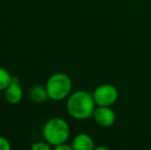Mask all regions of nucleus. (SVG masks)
<instances>
[{
    "mask_svg": "<svg viewBox=\"0 0 151 150\" xmlns=\"http://www.w3.org/2000/svg\"><path fill=\"white\" fill-rule=\"evenodd\" d=\"M93 117L95 121L103 128H109L115 122L116 115L110 106H97L93 111Z\"/></svg>",
    "mask_w": 151,
    "mask_h": 150,
    "instance_id": "obj_5",
    "label": "nucleus"
},
{
    "mask_svg": "<svg viewBox=\"0 0 151 150\" xmlns=\"http://www.w3.org/2000/svg\"><path fill=\"white\" fill-rule=\"evenodd\" d=\"M70 133L71 130L68 122L60 117L50 118L42 128L43 139L54 148L67 142L70 137Z\"/></svg>",
    "mask_w": 151,
    "mask_h": 150,
    "instance_id": "obj_2",
    "label": "nucleus"
},
{
    "mask_svg": "<svg viewBox=\"0 0 151 150\" xmlns=\"http://www.w3.org/2000/svg\"><path fill=\"white\" fill-rule=\"evenodd\" d=\"M73 150H93L95 149V143L93 138L88 134H78L72 141Z\"/></svg>",
    "mask_w": 151,
    "mask_h": 150,
    "instance_id": "obj_7",
    "label": "nucleus"
},
{
    "mask_svg": "<svg viewBox=\"0 0 151 150\" xmlns=\"http://www.w3.org/2000/svg\"><path fill=\"white\" fill-rule=\"evenodd\" d=\"M96 106L93 94L86 90H77L70 94L66 104L68 114L77 120H84L91 117Z\"/></svg>",
    "mask_w": 151,
    "mask_h": 150,
    "instance_id": "obj_1",
    "label": "nucleus"
},
{
    "mask_svg": "<svg viewBox=\"0 0 151 150\" xmlns=\"http://www.w3.org/2000/svg\"><path fill=\"white\" fill-rule=\"evenodd\" d=\"M31 149L32 150H50L52 149V145L48 144L45 140L38 141V142H35L33 145H32Z\"/></svg>",
    "mask_w": 151,
    "mask_h": 150,
    "instance_id": "obj_10",
    "label": "nucleus"
},
{
    "mask_svg": "<svg viewBox=\"0 0 151 150\" xmlns=\"http://www.w3.org/2000/svg\"><path fill=\"white\" fill-rule=\"evenodd\" d=\"M55 149L56 150H72L73 147H72V145H67L66 143H63V144H60V145H58V146H56Z\"/></svg>",
    "mask_w": 151,
    "mask_h": 150,
    "instance_id": "obj_12",
    "label": "nucleus"
},
{
    "mask_svg": "<svg viewBox=\"0 0 151 150\" xmlns=\"http://www.w3.org/2000/svg\"><path fill=\"white\" fill-rule=\"evenodd\" d=\"M12 76L9 74V72L6 69L0 67V92H4L8 84L12 82Z\"/></svg>",
    "mask_w": 151,
    "mask_h": 150,
    "instance_id": "obj_9",
    "label": "nucleus"
},
{
    "mask_svg": "<svg viewBox=\"0 0 151 150\" xmlns=\"http://www.w3.org/2000/svg\"><path fill=\"white\" fill-rule=\"evenodd\" d=\"M29 96H30L31 100L35 103H44L45 101H47L48 95L47 90L45 88V85H34L32 86L29 90Z\"/></svg>",
    "mask_w": 151,
    "mask_h": 150,
    "instance_id": "obj_8",
    "label": "nucleus"
},
{
    "mask_svg": "<svg viewBox=\"0 0 151 150\" xmlns=\"http://www.w3.org/2000/svg\"><path fill=\"white\" fill-rule=\"evenodd\" d=\"M93 97L97 106L111 107L118 99V90L113 84L104 83L99 85L93 93Z\"/></svg>",
    "mask_w": 151,
    "mask_h": 150,
    "instance_id": "obj_4",
    "label": "nucleus"
},
{
    "mask_svg": "<svg viewBox=\"0 0 151 150\" xmlns=\"http://www.w3.org/2000/svg\"><path fill=\"white\" fill-rule=\"evenodd\" d=\"M24 97V92L20 84V80L16 76H12V82L8 84L7 88L4 90V98L9 104L17 105L21 103Z\"/></svg>",
    "mask_w": 151,
    "mask_h": 150,
    "instance_id": "obj_6",
    "label": "nucleus"
},
{
    "mask_svg": "<svg viewBox=\"0 0 151 150\" xmlns=\"http://www.w3.org/2000/svg\"><path fill=\"white\" fill-rule=\"evenodd\" d=\"M45 88L50 100L62 101L71 94L72 80L65 73H55L47 79Z\"/></svg>",
    "mask_w": 151,
    "mask_h": 150,
    "instance_id": "obj_3",
    "label": "nucleus"
},
{
    "mask_svg": "<svg viewBox=\"0 0 151 150\" xmlns=\"http://www.w3.org/2000/svg\"><path fill=\"white\" fill-rule=\"evenodd\" d=\"M12 149V145H10L9 141L4 137L0 136V150H10Z\"/></svg>",
    "mask_w": 151,
    "mask_h": 150,
    "instance_id": "obj_11",
    "label": "nucleus"
}]
</instances>
